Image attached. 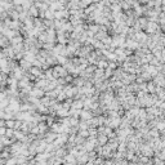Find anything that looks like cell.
Here are the masks:
<instances>
[{
  "label": "cell",
  "mask_w": 165,
  "mask_h": 165,
  "mask_svg": "<svg viewBox=\"0 0 165 165\" xmlns=\"http://www.w3.org/2000/svg\"><path fill=\"white\" fill-rule=\"evenodd\" d=\"M30 71L32 72V75H35V76H39L40 75V70L37 67H30Z\"/></svg>",
  "instance_id": "1"
}]
</instances>
